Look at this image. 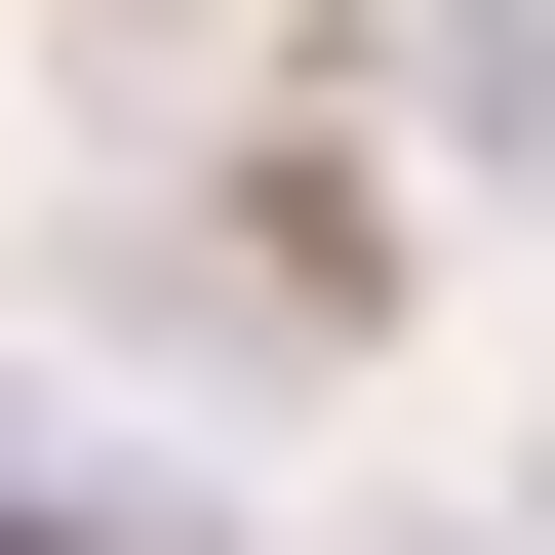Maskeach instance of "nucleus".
<instances>
[{
    "label": "nucleus",
    "mask_w": 555,
    "mask_h": 555,
    "mask_svg": "<svg viewBox=\"0 0 555 555\" xmlns=\"http://www.w3.org/2000/svg\"><path fill=\"white\" fill-rule=\"evenodd\" d=\"M397 119L437 159H555V0H397Z\"/></svg>",
    "instance_id": "1"
}]
</instances>
